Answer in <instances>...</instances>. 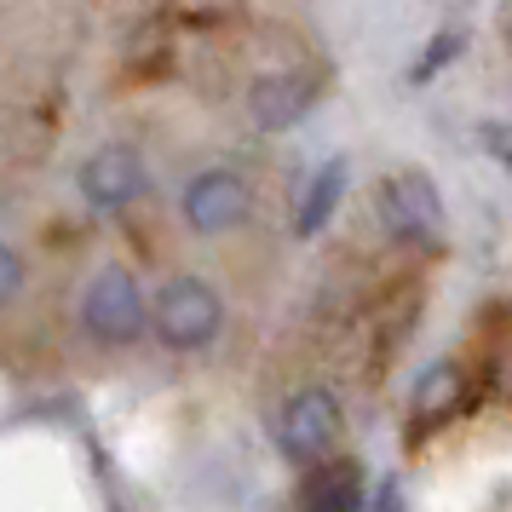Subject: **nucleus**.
<instances>
[{"instance_id": "f257e3e1", "label": "nucleus", "mask_w": 512, "mask_h": 512, "mask_svg": "<svg viewBox=\"0 0 512 512\" xmlns=\"http://www.w3.org/2000/svg\"><path fill=\"white\" fill-rule=\"evenodd\" d=\"M81 334L110 351L139 346L150 334V300H144L139 277L127 265H104V271L87 277V288H81Z\"/></svg>"}, {"instance_id": "f03ea898", "label": "nucleus", "mask_w": 512, "mask_h": 512, "mask_svg": "<svg viewBox=\"0 0 512 512\" xmlns=\"http://www.w3.org/2000/svg\"><path fill=\"white\" fill-rule=\"evenodd\" d=\"M219 328H225V300H219L213 282L173 277L156 288V300H150V334L167 351H202L219 340Z\"/></svg>"}, {"instance_id": "7ed1b4c3", "label": "nucleus", "mask_w": 512, "mask_h": 512, "mask_svg": "<svg viewBox=\"0 0 512 512\" xmlns=\"http://www.w3.org/2000/svg\"><path fill=\"white\" fill-rule=\"evenodd\" d=\"M374 213H380V225L392 242H409V248H443V231H449V219H443V196L438 185L415 173V167H403V173H386L380 190H374Z\"/></svg>"}, {"instance_id": "20e7f679", "label": "nucleus", "mask_w": 512, "mask_h": 512, "mask_svg": "<svg viewBox=\"0 0 512 512\" xmlns=\"http://www.w3.org/2000/svg\"><path fill=\"white\" fill-rule=\"evenodd\" d=\"M340 432H346V415H340V397L328 392V386L294 392L277 415V449L294 466H311V461H323V455H334Z\"/></svg>"}, {"instance_id": "39448f33", "label": "nucleus", "mask_w": 512, "mask_h": 512, "mask_svg": "<svg viewBox=\"0 0 512 512\" xmlns=\"http://www.w3.org/2000/svg\"><path fill=\"white\" fill-rule=\"evenodd\" d=\"M248 208H254V190H248V179L231 173V167H202L185 185V196H179V213H185V225L196 236L236 231V225L248 219Z\"/></svg>"}, {"instance_id": "423d86ee", "label": "nucleus", "mask_w": 512, "mask_h": 512, "mask_svg": "<svg viewBox=\"0 0 512 512\" xmlns=\"http://www.w3.org/2000/svg\"><path fill=\"white\" fill-rule=\"evenodd\" d=\"M75 185H81V202L93 213H127L150 190V173H144V156L133 144H104L81 162Z\"/></svg>"}, {"instance_id": "0eeeda50", "label": "nucleus", "mask_w": 512, "mask_h": 512, "mask_svg": "<svg viewBox=\"0 0 512 512\" xmlns=\"http://www.w3.org/2000/svg\"><path fill=\"white\" fill-rule=\"evenodd\" d=\"M466 397H472V374L461 363H432V369L415 380V392H409V438H426V432H438L449 420L466 409Z\"/></svg>"}, {"instance_id": "6e6552de", "label": "nucleus", "mask_w": 512, "mask_h": 512, "mask_svg": "<svg viewBox=\"0 0 512 512\" xmlns=\"http://www.w3.org/2000/svg\"><path fill=\"white\" fill-rule=\"evenodd\" d=\"M294 501L305 512H357V507H369V472H363V461H351V455H323L300 478Z\"/></svg>"}, {"instance_id": "1a4fd4ad", "label": "nucleus", "mask_w": 512, "mask_h": 512, "mask_svg": "<svg viewBox=\"0 0 512 512\" xmlns=\"http://www.w3.org/2000/svg\"><path fill=\"white\" fill-rule=\"evenodd\" d=\"M317 87H323V75L317 70H282V75H265L254 87V121L265 133H282V127H294V121L311 116V104H317Z\"/></svg>"}, {"instance_id": "9d476101", "label": "nucleus", "mask_w": 512, "mask_h": 512, "mask_svg": "<svg viewBox=\"0 0 512 512\" xmlns=\"http://www.w3.org/2000/svg\"><path fill=\"white\" fill-rule=\"evenodd\" d=\"M346 179H351V167L340 162V156L317 167V179L305 185V202H300V213H294V231L300 236H323V225L334 219L340 196H346Z\"/></svg>"}, {"instance_id": "9b49d317", "label": "nucleus", "mask_w": 512, "mask_h": 512, "mask_svg": "<svg viewBox=\"0 0 512 512\" xmlns=\"http://www.w3.org/2000/svg\"><path fill=\"white\" fill-rule=\"evenodd\" d=\"M484 386L501 403H512V317L484 340Z\"/></svg>"}, {"instance_id": "f8f14e48", "label": "nucleus", "mask_w": 512, "mask_h": 512, "mask_svg": "<svg viewBox=\"0 0 512 512\" xmlns=\"http://www.w3.org/2000/svg\"><path fill=\"white\" fill-rule=\"evenodd\" d=\"M461 52H466V29H455V24H449V29H438V35L426 41V52H420V64L409 70V81L420 87V81H432V75H443L449 64H455V58H461Z\"/></svg>"}, {"instance_id": "ddd939ff", "label": "nucleus", "mask_w": 512, "mask_h": 512, "mask_svg": "<svg viewBox=\"0 0 512 512\" xmlns=\"http://www.w3.org/2000/svg\"><path fill=\"white\" fill-rule=\"evenodd\" d=\"M24 254L12 248V242H0V311L6 305H18V294H24Z\"/></svg>"}, {"instance_id": "4468645a", "label": "nucleus", "mask_w": 512, "mask_h": 512, "mask_svg": "<svg viewBox=\"0 0 512 512\" xmlns=\"http://www.w3.org/2000/svg\"><path fill=\"white\" fill-rule=\"evenodd\" d=\"M484 139L495 144V156H501V162H512V139H501V127H484Z\"/></svg>"}]
</instances>
